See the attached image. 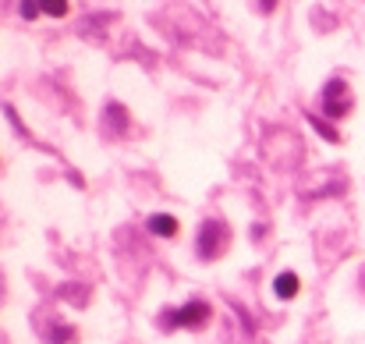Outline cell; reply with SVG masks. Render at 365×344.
<instances>
[{"label":"cell","instance_id":"6da1fadb","mask_svg":"<svg viewBox=\"0 0 365 344\" xmlns=\"http://www.w3.org/2000/svg\"><path fill=\"white\" fill-rule=\"evenodd\" d=\"M210 320V305L206 302H188L181 309H170L160 316V327L163 330H174V327H202Z\"/></svg>","mask_w":365,"mask_h":344},{"label":"cell","instance_id":"7a4b0ae2","mask_svg":"<svg viewBox=\"0 0 365 344\" xmlns=\"http://www.w3.org/2000/svg\"><path fill=\"white\" fill-rule=\"evenodd\" d=\"M351 111V89L341 79H330L323 89V114L327 117H344Z\"/></svg>","mask_w":365,"mask_h":344},{"label":"cell","instance_id":"3957f363","mask_svg":"<svg viewBox=\"0 0 365 344\" xmlns=\"http://www.w3.org/2000/svg\"><path fill=\"white\" fill-rule=\"evenodd\" d=\"M224 238H227V231H224V224H220V221H206V224H202V231H199V256H202V259L220 256Z\"/></svg>","mask_w":365,"mask_h":344},{"label":"cell","instance_id":"277c9868","mask_svg":"<svg viewBox=\"0 0 365 344\" xmlns=\"http://www.w3.org/2000/svg\"><path fill=\"white\" fill-rule=\"evenodd\" d=\"M145 224H149L153 234H160V238H174V234H178V221H174L170 213H156V217H149Z\"/></svg>","mask_w":365,"mask_h":344},{"label":"cell","instance_id":"5b68a950","mask_svg":"<svg viewBox=\"0 0 365 344\" xmlns=\"http://www.w3.org/2000/svg\"><path fill=\"white\" fill-rule=\"evenodd\" d=\"M298 288H302V284H298V277H294V273H280V277L273 280L277 298H294V295H298Z\"/></svg>","mask_w":365,"mask_h":344},{"label":"cell","instance_id":"8992f818","mask_svg":"<svg viewBox=\"0 0 365 344\" xmlns=\"http://www.w3.org/2000/svg\"><path fill=\"white\" fill-rule=\"evenodd\" d=\"M39 7L46 14H53V18H64L68 14V0H39Z\"/></svg>","mask_w":365,"mask_h":344},{"label":"cell","instance_id":"52a82bcc","mask_svg":"<svg viewBox=\"0 0 365 344\" xmlns=\"http://www.w3.org/2000/svg\"><path fill=\"white\" fill-rule=\"evenodd\" d=\"M107 114H110V124H114V131H124V124H128V114H124V107L110 103V107H107Z\"/></svg>","mask_w":365,"mask_h":344},{"label":"cell","instance_id":"ba28073f","mask_svg":"<svg viewBox=\"0 0 365 344\" xmlns=\"http://www.w3.org/2000/svg\"><path fill=\"white\" fill-rule=\"evenodd\" d=\"M39 11H43V7H39V0H21V18H29V21H32Z\"/></svg>","mask_w":365,"mask_h":344},{"label":"cell","instance_id":"9c48e42d","mask_svg":"<svg viewBox=\"0 0 365 344\" xmlns=\"http://www.w3.org/2000/svg\"><path fill=\"white\" fill-rule=\"evenodd\" d=\"M312 124H316V128H319V131H323V135H327L330 142H341V135H337V131H334V128H330L327 121H319V117H312Z\"/></svg>","mask_w":365,"mask_h":344},{"label":"cell","instance_id":"30bf717a","mask_svg":"<svg viewBox=\"0 0 365 344\" xmlns=\"http://www.w3.org/2000/svg\"><path fill=\"white\" fill-rule=\"evenodd\" d=\"M71 338H75V330H71V327H64V330L57 327V330H53V344H64V341H71Z\"/></svg>","mask_w":365,"mask_h":344},{"label":"cell","instance_id":"8fae6325","mask_svg":"<svg viewBox=\"0 0 365 344\" xmlns=\"http://www.w3.org/2000/svg\"><path fill=\"white\" fill-rule=\"evenodd\" d=\"M259 7H262V11H273V7H277V0H259Z\"/></svg>","mask_w":365,"mask_h":344}]
</instances>
